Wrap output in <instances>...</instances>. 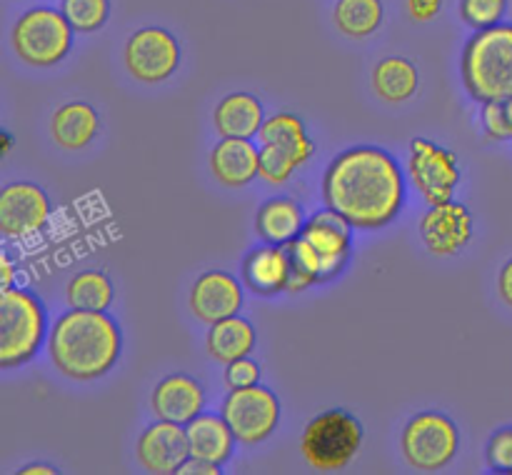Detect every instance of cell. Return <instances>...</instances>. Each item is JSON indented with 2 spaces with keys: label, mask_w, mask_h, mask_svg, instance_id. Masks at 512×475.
<instances>
[{
  "label": "cell",
  "mask_w": 512,
  "mask_h": 475,
  "mask_svg": "<svg viewBox=\"0 0 512 475\" xmlns=\"http://www.w3.org/2000/svg\"><path fill=\"white\" fill-rule=\"evenodd\" d=\"M325 205L350 225L385 228L403 208V175L393 155L360 145L340 153L323 178Z\"/></svg>",
  "instance_id": "obj_1"
},
{
  "label": "cell",
  "mask_w": 512,
  "mask_h": 475,
  "mask_svg": "<svg viewBox=\"0 0 512 475\" xmlns=\"http://www.w3.org/2000/svg\"><path fill=\"white\" fill-rule=\"evenodd\" d=\"M50 355L60 373L93 380L108 373L120 355V330L105 310H75L55 323Z\"/></svg>",
  "instance_id": "obj_2"
},
{
  "label": "cell",
  "mask_w": 512,
  "mask_h": 475,
  "mask_svg": "<svg viewBox=\"0 0 512 475\" xmlns=\"http://www.w3.org/2000/svg\"><path fill=\"white\" fill-rule=\"evenodd\" d=\"M285 248L290 255L288 290L298 293L315 280H328L343 270L350 250V223L328 208L313 215Z\"/></svg>",
  "instance_id": "obj_3"
},
{
  "label": "cell",
  "mask_w": 512,
  "mask_h": 475,
  "mask_svg": "<svg viewBox=\"0 0 512 475\" xmlns=\"http://www.w3.org/2000/svg\"><path fill=\"white\" fill-rule=\"evenodd\" d=\"M463 83L480 103L512 100V25L478 30L463 50Z\"/></svg>",
  "instance_id": "obj_4"
},
{
  "label": "cell",
  "mask_w": 512,
  "mask_h": 475,
  "mask_svg": "<svg viewBox=\"0 0 512 475\" xmlns=\"http://www.w3.org/2000/svg\"><path fill=\"white\" fill-rule=\"evenodd\" d=\"M45 335L43 305L28 290L0 293V368L28 363Z\"/></svg>",
  "instance_id": "obj_5"
},
{
  "label": "cell",
  "mask_w": 512,
  "mask_h": 475,
  "mask_svg": "<svg viewBox=\"0 0 512 475\" xmlns=\"http://www.w3.org/2000/svg\"><path fill=\"white\" fill-rule=\"evenodd\" d=\"M363 443V425L345 410H325L303 433V455L315 470H343Z\"/></svg>",
  "instance_id": "obj_6"
},
{
  "label": "cell",
  "mask_w": 512,
  "mask_h": 475,
  "mask_svg": "<svg viewBox=\"0 0 512 475\" xmlns=\"http://www.w3.org/2000/svg\"><path fill=\"white\" fill-rule=\"evenodd\" d=\"M73 25L53 8H33L13 28V45L20 60L35 68L60 63L73 45Z\"/></svg>",
  "instance_id": "obj_7"
},
{
  "label": "cell",
  "mask_w": 512,
  "mask_h": 475,
  "mask_svg": "<svg viewBox=\"0 0 512 475\" xmlns=\"http://www.w3.org/2000/svg\"><path fill=\"white\" fill-rule=\"evenodd\" d=\"M403 453L418 470H440L458 453V428L440 413H420L403 433Z\"/></svg>",
  "instance_id": "obj_8"
},
{
  "label": "cell",
  "mask_w": 512,
  "mask_h": 475,
  "mask_svg": "<svg viewBox=\"0 0 512 475\" xmlns=\"http://www.w3.org/2000/svg\"><path fill=\"white\" fill-rule=\"evenodd\" d=\"M223 418L228 420L235 440L255 445L268 438L280 418V403L263 385L235 388L223 405Z\"/></svg>",
  "instance_id": "obj_9"
},
{
  "label": "cell",
  "mask_w": 512,
  "mask_h": 475,
  "mask_svg": "<svg viewBox=\"0 0 512 475\" xmlns=\"http://www.w3.org/2000/svg\"><path fill=\"white\" fill-rule=\"evenodd\" d=\"M410 175L430 205L448 203L460 180L458 158L430 140L415 138L410 143Z\"/></svg>",
  "instance_id": "obj_10"
},
{
  "label": "cell",
  "mask_w": 512,
  "mask_h": 475,
  "mask_svg": "<svg viewBox=\"0 0 512 475\" xmlns=\"http://www.w3.org/2000/svg\"><path fill=\"white\" fill-rule=\"evenodd\" d=\"M180 63V45L168 30L143 28L125 45V65L140 83H160L170 78Z\"/></svg>",
  "instance_id": "obj_11"
},
{
  "label": "cell",
  "mask_w": 512,
  "mask_h": 475,
  "mask_svg": "<svg viewBox=\"0 0 512 475\" xmlns=\"http://www.w3.org/2000/svg\"><path fill=\"white\" fill-rule=\"evenodd\" d=\"M50 215L48 195L33 183L5 185L0 193V230L5 238H23L45 225Z\"/></svg>",
  "instance_id": "obj_12"
},
{
  "label": "cell",
  "mask_w": 512,
  "mask_h": 475,
  "mask_svg": "<svg viewBox=\"0 0 512 475\" xmlns=\"http://www.w3.org/2000/svg\"><path fill=\"white\" fill-rule=\"evenodd\" d=\"M188 458H193V455H190L188 430L180 423L160 420V423L150 425V428L140 435L138 460L148 473H178L180 465Z\"/></svg>",
  "instance_id": "obj_13"
},
{
  "label": "cell",
  "mask_w": 512,
  "mask_h": 475,
  "mask_svg": "<svg viewBox=\"0 0 512 475\" xmlns=\"http://www.w3.org/2000/svg\"><path fill=\"white\" fill-rule=\"evenodd\" d=\"M420 233L430 253L453 255L473 238V215L463 203H453V200L433 205L420 220Z\"/></svg>",
  "instance_id": "obj_14"
},
{
  "label": "cell",
  "mask_w": 512,
  "mask_h": 475,
  "mask_svg": "<svg viewBox=\"0 0 512 475\" xmlns=\"http://www.w3.org/2000/svg\"><path fill=\"white\" fill-rule=\"evenodd\" d=\"M243 305V290L233 275L223 273V270H213V273L200 275L198 283L193 285L190 293V308L198 315L203 323H218V320L235 315Z\"/></svg>",
  "instance_id": "obj_15"
},
{
  "label": "cell",
  "mask_w": 512,
  "mask_h": 475,
  "mask_svg": "<svg viewBox=\"0 0 512 475\" xmlns=\"http://www.w3.org/2000/svg\"><path fill=\"white\" fill-rule=\"evenodd\" d=\"M205 405V393L198 380L188 375H170L155 388L153 410L160 420H173V423L188 425L198 418Z\"/></svg>",
  "instance_id": "obj_16"
},
{
  "label": "cell",
  "mask_w": 512,
  "mask_h": 475,
  "mask_svg": "<svg viewBox=\"0 0 512 475\" xmlns=\"http://www.w3.org/2000/svg\"><path fill=\"white\" fill-rule=\"evenodd\" d=\"M213 175L228 188H243L260 173V153L248 138H223L210 155Z\"/></svg>",
  "instance_id": "obj_17"
},
{
  "label": "cell",
  "mask_w": 512,
  "mask_h": 475,
  "mask_svg": "<svg viewBox=\"0 0 512 475\" xmlns=\"http://www.w3.org/2000/svg\"><path fill=\"white\" fill-rule=\"evenodd\" d=\"M245 283L255 290V293H278V290H288L290 278V255L288 248L270 243L268 248H258L255 253L248 255L243 265Z\"/></svg>",
  "instance_id": "obj_18"
},
{
  "label": "cell",
  "mask_w": 512,
  "mask_h": 475,
  "mask_svg": "<svg viewBox=\"0 0 512 475\" xmlns=\"http://www.w3.org/2000/svg\"><path fill=\"white\" fill-rule=\"evenodd\" d=\"M190 455L193 458L210 460V463L223 465L233 453V430L228 420L218 415H198L188 423Z\"/></svg>",
  "instance_id": "obj_19"
},
{
  "label": "cell",
  "mask_w": 512,
  "mask_h": 475,
  "mask_svg": "<svg viewBox=\"0 0 512 475\" xmlns=\"http://www.w3.org/2000/svg\"><path fill=\"white\" fill-rule=\"evenodd\" d=\"M215 128L223 138H250L263 128V105L255 95H228L215 108Z\"/></svg>",
  "instance_id": "obj_20"
},
{
  "label": "cell",
  "mask_w": 512,
  "mask_h": 475,
  "mask_svg": "<svg viewBox=\"0 0 512 475\" xmlns=\"http://www.w3.org/2000/svg\"><path fill=\"white\" fill-rule=\"evenodd\" d=\"M260 140L263 145H273L288 153L298 165H303L313 155V140L305 133L303 120L293 113H278L265 120L260 128Z\"/></svg>",
  "instance_id": "obj_21"
},
{
  "label": "cell",
  "mask_w": 512,
  "mask_h": 475,
  "mask_svg": "<svg viewBox=\"0 0 512 475\" xmlns=\"http://www.w3.org/2000/svg\"><path fill=\"white\" fill-rule=\"evenodd\" d=\"M303 210L290 198H273L260 208L258 233L273 245H288L303 230Z\"/></svg>",
  "instance_id": "obj_22"
},
{
  "label": "cell",
  "mask_w": 512,
  "mask_h": 475,
  "mask_svg": "<svg viewBox=\"0 0 512 475\" xmlns=\"http://www.w3.org/2000/svg\"><path fill=\"white\" fill-rule=\"evenodd\" d=\"M55 143L68 150L85 148L98 133V115L88 103H68L53 115Z\"/></svg>",
  "instance_id": "obj_23"
},
{
  "label": "cell",
  "mask_w": 512,
  "mask_h": 475,
  "mask_svg": "<svg viewBox=\"0 0 512 475\" xmlns=\"http://www.w3.org/2000/svg\"><path fill=\"white\" fill-rule=\"evenodd\" d=\"M255 345V330L248 320L230 315V318L213 323L208 333V350L220 363H233L238 358H248Z\"/></svg>",
  "instance_id": "obj_24"
},
{
  "label": "cell",
  "mask_w": 512,
  "mask_h": 475,
  "mask_svg": "<svg viewBox=\"0 0 512 475\" xmlns=\"http://www.w3.org/2000/svg\"><path fill=\"white\" fill-rule=\"evenodd\" d=\"M375 93L388 103H403L418 90V70L405 58H385L373 73Z\"/></svg>",
  "instance_id": "obj_25"
},
{
  "label": "cell",
  "mask_w": 512,
  "mask_h": 475,
  "mask_svg": "<svg viewBox=\"0 0 512 475\" xmlns=\"http://www.w3.org/2000/svg\"><path fill=\"white\" fill-rule=\"evenodd\" d=\"M380 23H383L380 0H338L335 5V25L350 38H365L375 33Z\"/></svg>",
  "instance_id": "obj_26"
},
{
  "label": "cell",
  "mask_w": 512,
  "mask_h": 475,
  "mask_svg": "<svg viewBox=\"0 0 512 475\" xmlns=\"http://www.w3.org/2000/svg\"><path fill=\"white\" fill-rule=\"evenodd\" d=\"M68 303L75 310H100L113 303V283L100 270H83L68 285Z\"/></svg>",
  "instance_id": "obj_27"
},
{
  "label": "cell",
  "mask_w": 512,
  "mask_h": 475,
  "mask_svg": "<svg viewBox=\"0 0 512 475\" xmlns=\"http://www.w3.org/2000/svg\"><path fill=\"white\" fill-rule=\"evenodd\" d=\"M108 10V0H65L63 3V15L80 33H93V30L103 28L108 20Z\"/></svg>",
  "instance_id": "obj_28"
},
{
  "label": "cell",
  "mask_w": 512,
  "mask_h": 475,
  "mask_svg": "<svg viewBox=\"0 0 512 475\" xmlns=\"http://www.w3.org/2000/svg\"><path fill=\"white\" fill-rule=\"evenodd\" d=\"M505 8H508V0H460V15L475 30L498 25Z\"/></svg>",
  "instance_id": "obj_29"
},
{
  "label": "cell",
  "mask_w": 512,
  "mask_h": 475,
  "mask_svg": "<svg viewBox=\"0 0 512 475\" xmlns=\"http://www.w3.org/2000/svg\"><path fill=\"white\" fill-rule=\"evenodd\" d=\"M295 168H298V163L288 153H283L280 148H273V145H263V150H260V175L265 180H270V183H285L293 175Z\"/></svg>",
  "instance_id": "obj_30"
},
{
  "label": "cell",
  "mask_w": 512,
  "mask_h": 475,
  "mask_svg": "<svg viewBox=\"0 0 512 475\" xmlns=\"http://www.w3.org/2000/svg\"><path fill=\"white\" fill-rule=\"evenodd\" d=\"M483 123L490 138H512V100H493V103H485Z\"/></svg>",
  "instance_id": "obj_31"
},
{
  "label": "cell",
  "mask_w": 512,
  "mask_h": 475,
  "mask_svg": "<svg viewBox=\"0 0 512 475\" xmlns=\"http://www.w3.org/2000/svg\"><path fill=\"white\" fill-rule=\"evenodd\" d=\"M488 460L495 470L512 473V428L500 430L488 445Z\"/></svg>",
  "instance_id": "obj_32"
},
{
  "label": "cell",
  "mask_w": 512,
  "mask_h": 475,
  "mask_svg": "<svg viewBox=\"0 0 512 475\" xmlns=\"http://www.w3.org/2000/svg\"><path fill=\"white\" fill-rule=\"evenodd\" d=\"M260 380V368L258 363L248 358H238L233 363H228V370H225V383L230 388H248V385H255Z\"/></svg>",
  "instance_id": "obj_33"
},
{
  "label": "cell",
  "mask_w": 512,
  "mask_h": 475,
  "mask_svg": "<svg viewBox=\"0 0 512 475\" xmlns=\"http://www.w3.org/2000/svg\"><path fill=\"white\" fill-rule=\"evenodd\" d=\"M443 0H408V10L415 20H430L438 15Z\"/></svg>",
  "instance_id": "obj_34"
},
{
  "label": "cell",
  "mask_w": 512,
  "mask_h": 475,
  "mask_svg": "<svg viewBox=\"0 0 512 475\" xmlns=\"http://www.w3.org/2000/svg\"><path fill=\"white\" fill-rule=\"evenodd\" d=\"M180 475H218L220 468L218 463H210V460L203 458H193V460H185L178 470Z\"/></svg>",
  "instance_id": "obj_35"
},
{
  "label": "cell",
  "mask_w": 512,
  "mask_h": 475,
  "mask_svg": "<svg viewBox=\"0 0 512 475\" xmlns=\"http://www.w3.org/2000/svg\"><path fill=\"white\" fill-rule=\"evenodd\" d=\"M498 288H500V295H503L505 303L512 305V260L508 265H505L503 273H500Z\"/></svg>",
  "instance_id": "obj_36"
},
{
  "label": "cell",
  "mask_w": 512,
  "mask_h": 475,
  "mask_svg": "<svg viewBox=\"0 0 512 475\" xmlns=\"http://www.w3.org/2000/svg\"><path fill=\"white\" fill-rule=\"evenodd\" d=\"M0 270H3V290H8L13 285V263L5 253L0 255Z\"/></svg>",
  "instance_id": "obj_37"
},
{
  "label": "cell",
  "mask_w": 512,
  "mask_h": 475,
  "mask_svg": "<svg viewBox=\"0 0 512 475\" xmlns=\"http://www.w3.org/2000/svg\"><path fill=\"white\" fill-rule=\"evenodd\" d=\"M23 475H55V468L50 465H30V468L20 470Z\"/></svg>",
  "instance_id": "obj_38"
},
{
  "label": "cell",
  "mask_w": 512,
  "mask_h": 475,
  "mask_svg": "<svg viewBox=\"0 0 512 475\" xmlns=\"http://www.w3.org/2000/svg\"><path fill=\"white\" fill-rule=\"evenodd\" d=\"M8 150H10V135L3 133V155L8 153Z\"/></svg>",
  "instance_id": "obj_39"
}]
</instances>
